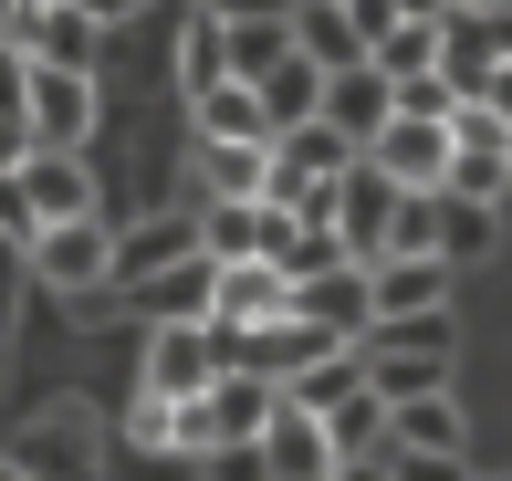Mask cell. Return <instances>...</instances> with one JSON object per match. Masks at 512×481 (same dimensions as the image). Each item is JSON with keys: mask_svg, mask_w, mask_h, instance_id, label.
Returning <instances> with one entry per match:
<instances>
[{"mask_svg": "<svg viewBox=\"0 0 512 481\" xmlns=\"http://www.w3.org/2000/svg\"><path fill=\"white\" fill-rule=\"evenodd\" d=\"M0 461L21 481H105V429H95V408H42Z\"/></svg>", "mask_w": 512, "mask_h": 481, "instance_id": "obj_1", "label": "cell"}, {"mask_svg": "<svg viewBox=\"0 0 512 481\" xmlns=\"http://www.w3.org/2000/svg\"><path fill=\"white\" fill-rule=\"evenodd\" d=\"M21 262L42 272L53 293H105V272H115V220H53V231H32L21 241Z\"/></svg>", "mask_w": 512, "mask_h": 481, "instance_id": "obj_2", "label": "cell"}, {"mask_svg": "<svg viewBox=\"0 0 512 481\" xmlns=\"http://www.w3.org/2000/svg\"><path fill=\"white\" fill-rule=\"evenodd\" d=\"M512 63V0H471V11L439 21V74L460 95H492V74Z\"/></svg>", "mask_w": 512, "mask_h": 481, "instance_id": "obj_3", "label": "cell"}, {"mask_svg": "<svg viewBox=\"0 0 512 481\" xmlns=\"http://www.w3.org/2000/svg\"><path fill=\"white\" fill-rule=\"evenodd\" d=\"M293 325H314L324 346H366L377 335V304H366V262H324L293 283Z\"/></svg>", "mask_w": 512, "mask_h": 481, "instance_id": "obj_4", "label": "cell"}, {"mask_svg": "<svg viewBox=\"0 0 512 481\" xmlns=\"http://www.w3.org/2000/svg\"><path fill=\"white\" fill-rule=\"evenodd\" d=\"M21 126H32V147H84V136H95V74H53V63H32V84H21Z\"/></svg>", "mask_w": 512, "mask_h": 481, "instance_id": "obj_5", "label": "cell"}, {"mask_svg": "<svg viewBox=\"0 0 512 481\" xmlns=\"http://www.w3.org/2000/svg\"><path fill=\"white\" fill-rule=\"evenodd\" d=\"M366 304H377V325L450 314V262H429V251H377V262H366Z\"/></svg>", "mask_w": 512, "mask_h": 481, "instance_id": "obj_6", "label": "cell"}, {"mask_svg": "<svg viewBox=\"0 0 512 481\" xmlns=\"http://www.w3.org/2000/svg\"><path fill=\"white\" fill-rule=\"evenodd\" d=\"M366 168H377V178H398V189H418V199H429L439 189V178H450V126H418V116H387L377 136H366Z\"/></svg>", "mask_w": 512, "mask_h": 481, "instance_id": "obj_7", "label": "cell"}, {"mask_svg": "<svg viewBox=\"0 0 512 481\" xmlns=\"http://www.w3.org/2000/svg\"><path fill=\"white\" fill-rule=\"evenodd\" d=\"M189 251H199V231H189V199H178V210H147V220H126V231H115V272H105V293H136L147 272L189 262Z\"/></svg>", "mask_w": 512, "mask_h": 481, "instance_id": "obj_8", "label": "cell"}, {"mask_svg": "<svg viewBox=\"0 0 512 481\" xmlns=\"http://www.w3.org/2000/svg\"><path fill=\"white\" fill-rule=\"evenodd\" d=\"M21 199H32L42 231H53V220H95V168H84V147H32L21 157Z\"/></svg>", "mask_w": 512, "mask_h": 481, "instance_id": "obj_9", "label": "cell"}, {"mask_svg": "<svg viewBox=\"0 0 512 481\" xmlns=\"http://www.w3.org/2000/svg\"><path fill=\"white\" fill-rule=\"evenodd\" d=\"M220 377V335L209 325H147V398H199Z\"/></svg>", "mask_w": 512, "mask_h": 481, "instance_id": "obj_10", "label": "cell"}, {"mask_svg": "<svg viewBox=\"0 0 512 481\" xmlns=\"http://www.w3.org/2000/svg\"><path fill=\"white\" fill-rule=\"evenodd\" d=\"M387 210H398V178H377L356 157V168L335 178V241H345V262H377V251H387Z\"/></svg>", "mask_w": 512, "mask_h": 481, "instance_id": "obj_11", "label": "cell"}, {"mask_svg": "<svg viewBox=\"0 0 512 481\" xmlns=\"http://www.w3.org/2000/svg\"><path fill=\"white\" fill-rule=\"evenodd\" d=\"M293 314V283L272 262H209V325H272Z\"/></svg>", "mask_w": 512, "mask_h": 481, "instance_id": "obj_12", "label": "cell"}, {"mask_svg": "<svg viewBox=\"0 0 512 481\" xmlns=\"http://www.w3.org/2000/svg\"><path fill=\"white\" fill-rule=\"evenodd\" d=\"M356 377L377 387L387 408H408V398H450V356H439V346H356Z\"/></svg>", "mask_w": 512, "mask_h": 481, "instance_id": "obj_13", "label": "cell"}, {"mask_svg": "<svg viewBox=\"0 0 512 481\" xmlns=\"http://www.w3.org/2000/svg\"><path fill=\"white\" fill-rule=\"evenodd\" d=\"M262 471L272 481H335V440H324L314 408H272L262 419Z\"/></svg>", "mask_w": 512, "mask_h": 481, "instance_id": "obj_14", "label": "cell"}, {"mask_svg": "<svg viewBox=\"0 0 512 481\" xmlns=\"http://www.w3.org/2000/svg\"><path fill=\"white\" fill-rule=\"evenodd\" d=\"M314 116L335 126L345 147H366V136L398 116V95H387V74H377V63H356V74H324V105H314Z\"/></svg>", "mask_w": 512, "mask_h": 481, "instance_id": "obj_15", "label": "cell"}, {"mask_svg": "<svg viewBox=\"0 0 512 481\" xmlns=\"http://www.w3.org/2000/svg\"><path fill=\"white\" fill-rule=\"evenodd\" d=\"M189 126H199V147H272V126H262V105H251V84H199L189 95Z\"/></svg>", "mask_w": 512, "mask_h": 481, "instance_id": "obj_16", "label": "cell"}, {"mask_svg": "<svg viewBox=\"0 0 512 481\" xmlns=\"http://www.w3.org/2000/svg\"><path fill=\"white\" fill-rule=\"evenodd\" d=\"M11 53H32V63H53V74H95V53H105V32L74 11V0H53V11L32 21V32L11 42Z\"/></svg>", "mask_w": 512, "mask_h": 481, "instance_id": "obj_17", "label": "cell"}, {"mask_svg": "<svg viewBox=\"0 0 512 481\" xmlns=\"http://www.w3.org/2000/svg\"><path fill=\"white\" fill-rule=\"evenodd\" d=\"M293 53H304L314 74H356V63H366V32L335 11V0H293Z\"/></svg>", "mask_w": 512, "mask_h": 481, "instance_id": "obj_18", "label": "cell"}, {"mask_svg": "<svg viewBox=\"0 0 512 481\" xmlns=\"http://www.w3.org/2000/svg\"><path fill=\"white\" fill-rule=\"evenodd\" d=\"M136 314H147V325H209V262L189 251V262L147 272V283H136Z\"/></svg>", "mask_w": 512, "mask_h": 481, "instance_id": "obj_19", "label": "cell"}, {"mask_svg": "<svg viewBox=\"0 0 512 481\" xmlns=\"http://www.w3.org/2000/svg\"><path fill=\"white\" fill-rule=\"evenodd\" d=\"M272 147H189V199H262Z\"/></svg>", "mask_w": 512, "mask_h": 481, "instance_id": "obj_20", "label": "cell"}, {"mask_svg": "<svg viewBox=\"0 0 512 481\" xmlns=\"http://www.w3.org/2000/svg\"><path fill=\"white\" fill-rule=\"evenodd\" d=\"M314 419H324V440H335V461H377V450H387V398L366 377L345 387L335 408H314Z\"/></svg>", "mask_w": 512, "mask_h": 481, "instance_id": "obj_21", "label": "cell"}, {"mask_svg": "<svg viewBox=\"0 0 512 481\" xmlns=\"http://www.w3.org/2000/svg\"><path fill=\"white\" fill-rule=\"evenodd\" d=\"M251 105H262V126L283 136V126H304L314 105H324V74H314L304 53H283V63H272V74H251Z\"/></svg>", "mask_w": 512, "mask_h": 481, "instance_id": "obj_22", "label": "cell"}, {"mask_svg": "<svg viewBox=\"0 0 512 481\" xmlns=\"http://www.w3.org/2000/svg\"><path fill=\"white\" fill-rule=\"evenodd\" d=\"M387 450H471L460 398H408V408H387Z\"/></svg>", "mask_w": 512, "mask_h": 481, "instance_id": "obj_23", "label": "cell"}, {"mask_svg": "<svg viewBox=\"0 0 512 481\" xmlns=\"http://www.w3.org/2000/svg\"><path fill=\"white\" fill-rule=\"evenodd\" d=\"M439 199H481V210H502V199H512V136H492V147H450Z\"/></svg>", "mask_w": 512, "mask_h": 481, "instance_id": "obj_24", "label": "cell"}, {"mask_svg": "<svg viewBox=\"0 0 512 481\" xmlns=\"http://www.w3.org/2000/svg\"><path fill=\"white\" fill-rule=\"evenodd\" d=\"M366 63H377L387 84H408V74H439V21H418V11H398L377 42H366Z\"/></svg>", "mask_w": 512, "mask_h": 481, "instance_id": "obj_25", "label": "cell"}, {"mask_svg": "<svg viewBox=\"0 0 512 481\" xmlns=\"http://www.w3.org/2000/svg\"><path fill=\"white\" fill-rule=\"evenodd\" d=\"M283 53H293V21H220V74H230V84L272 74Z\"/></svg>", "mask_w": 512, "mask_h": 481, "instance_id": "obj_26", "label": "cell"}, {"mask_svg": "<svg viewBox=\"0 0 512 481\" xmlns=\"http://www.w3.org/2000/svg\"><path fill=\"white\" fill-rule=\"evenodd\" d=\"M492 231H502V210H481V199H439V262H481L492 251Z\"/></svg>", "mask_w": 512, "mask_h": 481, "instance_id": "obj_27", "label": "cell"}, {"mask_svg": "<svg viewBox=\"0 0 512 481\" xmlns=\"http://www.w3.org/2000/svg\"><path fill=\"white\" fill-rule=\"evenodd\" d=\"M272 157H293V168H314V178H345V168H356V147H345V136L324 126V116L283 126V136H272Z\"/></svg>", "mask_w": 512, "mask_h": 481, "instance_id": "obj_28", "label": "cell"}, {"mask_svg": "<svg viewBox=\"0 0 512 481\" xmlns=\"http://www.w3.org/2000/svg\"><path fill=\"white\" fill-rule=\"evenodd\" d=\"M345 387H356V346H324L314 366H293V377H283V408H335Z\"/></svg>", "mask_w": 512, "mask_h": 481, "instance_id": "obj_29", "label": "cell"}, {"mask_svg": "<svg viewBox=\"0 0 512 481\" xmlns=\"http://www.w3.org/2000/svg\"><path fill=\"white\" fill-rule=\"evenodd\" d=\"M199 84H220V21L189 11V32H178V95H199Z\"/></svg>", "mask_w": 512, "mask_h": 481, "instance_id": "obj_30", "label": "cell"}, {"mask_svg": "<svg viewBox=\"0 0 512 481\" xmlns=\"http://www.w3.org/2000/svg\"><path fill=\"white\" fill-rule=\"evenodd\" d=\"M387 481H471V450H377Z\"/></svg>", "mask_w": 512, "mask_h": 481, "instance_id": "obj_31", "label": "cell"}, {"mask_svg": "<svg viewBox=\"0 0 512 481\" xmlns=\"http://www.w3.org/2000/svg\"><path fill=\"white\" fill-rule=\"evenodd\" d=\"M387 95H398V116H418V126H439L460 105V84L450 74H408V84H387Z\"/></svg>", "mask_w": 512, "mask_h": 481, "instance_id": "obj_32", "label": "cell"}, {"mask_svg": "<svg viewBox=\"0 0 512 481\" xmlns=\"http://www.w3.org/2000/svg\"><path fill=\"white\" fill-rule=\"evenodd\" d=\"M199 481H272V471H262V440H230V450H199Z\"/></svg>", "mask_w": 512, "mask_h": 481, "instance_id": "obj_33", "label": "cell"}, {"mask_svg": "<svg viewBox=\"0 0 512 481\" xmlns=\"http://www.w3.org/2000/svg\"><path fill=\"white\" fill-rule=\"evenodd\" d=\"M42 220H32V199H21V168H0V251H21Z\"/></svg>", "mask_w": 512, "mask_h": 481, "instance_id": "obj_34", "label": "cell"}, {"mask_svg": "<svg viewBox=\"0 0 512 481\" xmlns=\"http://www.w3.org/2000/svg\"><path fill=\"white\" fill-rule=\"evenodd\" d=\"M21 84H32V53L0 42V126H21Z\"/></svg>", "mask_w": 512, "mask_h": 481, "instance_id": "obj_35", "label": "cell"}, {"mask_svg": "<svg viewBox=\"0 0 512 481\" xmlns=\"http://www.w3.org/2000/svg\"><path fill=\"white\" fill-rule=\"evenodd\" d=\"M209 21H293V0H199Z\"/></svg>", "mask_w": 512, "mask_h": 481, "instance_id": "obj_36", "label": "cell"}, {"mask_svg": "<svg viewBox=\"0 0 512 481\" xmlns=\"http://www.w3.org/2000/svg\"><path fill=\"white\" fill-rule=\"evenodd\" d=\"M42 11H53V0H0V42H21V32L42 21Z\"/></svg>", "mask_w": 512, "mask_h": 481, "instance_id": "obj_37", "label": "cell"}, {"mask_svg": "<svg viewBox=\"0 0 512 481\" xmlns=\"http://www.w3.org/2000/svg\"><path fill=\"white\" fill-rule=\"evenodd\" d=\"M32 157V126H0V168H21Z\"/></svg>", "mask_w": 512, "mask_h": 481, "instance_id": "obj_38", "label": "cell"}, {"mask_svg": "<svg viewBox=\"0 0 512 481\" xmlns=\"http://www.w3.org/2000/svg\"><path fill=\"white\" fill-rule=\"evenodd\" d=\"M398 11H418V21H450V11H471V0H398Z\"/></svg>", "mask_w": 512, "mask_h": 481, "instance_id": "obj_39", "label": "cell"}, {"mask_svg": "<svg viewBox=\"0 0 512 481\" xmlns=\"http://www.w3.org/2000/svg\"><path fill=\"white\" fill-rule=\"evenodd\" d=\"M335 481H387V461H335Z\"/></svg>", "mask_w": 512, "mask_h": 481, "instance_id": "obj_40", "label": "cell"}, {"mask_svg": "<svg viewBox=\"0 0 512 481\" xmlns=\"http://www.w3.org/2000/svg\"><path fill=\"white\" fill-rule=\"evenodd\" d=\"M492 105H502V116H512V63H502V74H492Z\"/></svg>", "mask_w": 512, "mask_h": 481, "instance_id": "obj_41", "label": "cell"}, {"mask_svg": "<svg viewBox=\"0 0 512 481\" xmlns=\"http://www.w3.org/2000/svg\"><path fill=\"white\" fill-rule=\"evenodd\" d=\"M0 335H11V283H0Z\"/></svg>", "mask_w": 512, "mask_h": 481, "instance_id": "obj_42", "label": "cell"}, {"mask_svg": "<svg viewBox=\"0 0 512 481\" xmlns=\"http://www.w3.org/2000/svg\"><path fill=\"white\" fill-rule=\"evenodd\" d=\"M0 481H21V471H11V461H0Z\"/></svg>", "mask_w": 512, "mask_h": 481, "instance_id": "obj_43", "label": "cell"}]
</instances>
